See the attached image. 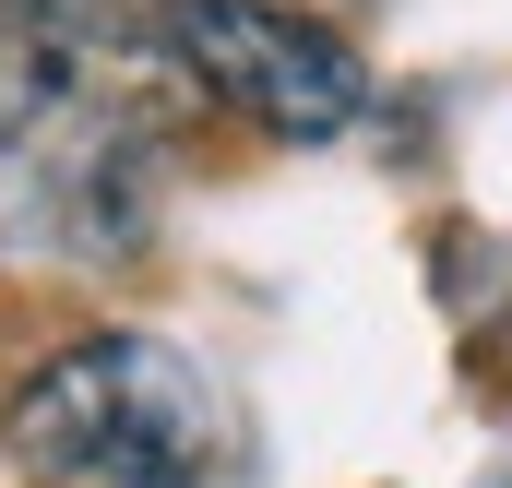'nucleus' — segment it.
<instances>
[{
  "instance_id": "20e7f679",
  "label": "nucleus",
  "mask_w": 512,
  "mask_h": 488,
  "mask_svg": "<svg viewBox=\"0 0 512 488\" xmlns=\"http://www.w3.org/2000/svg\"><path fill=\"white\" fill-rule=\"evenodd\" d=\"M0 12L72 36L84 60H96V48H167V0H0Z\"/></svg>"
},
{
  "instance_id": "f257e3e1",
  "label": "nucleus",
  "mask_w": 512,
  "mask_h": 488,
  "mask_svg": "<svg viewBox=\"0 0 512 488\" xmlns=\"http://www.w3.org/2000/svg\"><path fill=\"white\" fill-rule=\"evenodd\" d=\"M0 441L36 488H191L215 453V393L155 334H84L12 381Z\"/></svg>"
},
{
  "instance_id": "7ed1b4c3",
  "label": "nucleus",
  "mask_w": 512,
  "mask_h": 488,
  "mask_svg": "<svg viewBox=\"0 0 512 488\" xmlns=\"http://www.w3.org/2000/svg\"><path fill=\"white\" fill-rule=\"evenodd\" d=\"M72 84H84V48L48 36V24H12V12H0V155H12L36 120H60Z\"/></svg>"
},
{
  "instance_id": "f03ea898",
  "label": "nucleus",
  "mask_w": 512,
  "mask_h": 488,
  "mask_svg": "<svg viewBox=\"0 0 512 488\" xmlns=\"http://www.w3.org/2000/svg\"><path fill=\"white\" fill-rule=\"evenodd\" d=\"M167 60L215 108L262 120L274 143H334V131L370 108V60L334 24L274 12V0H167Z\"/></svg>"
}]
</instances>
